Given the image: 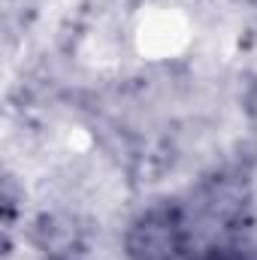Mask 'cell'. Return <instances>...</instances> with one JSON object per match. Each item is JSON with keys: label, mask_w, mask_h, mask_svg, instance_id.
<instances>
[{"label": "cell", "mask_w": 257, "mask_h": 260, "mask_svg": "<svg viewBox=\"0 0 257 260\" xmlns=\"http://www.w3.org/2000/svg\"><path fill=\"white\" fill-rule=\"evenodd\" d=\"M188 254V230L176 209L148 212L130 233L133 260H182Z\"/></svg>", "instance_id": "cell-1"}]
</instances>
